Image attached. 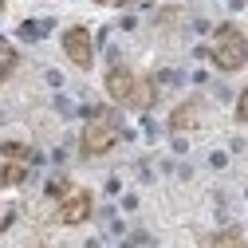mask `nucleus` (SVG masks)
<instances>
[{
    "label": "nucleus",
    "instance_id": "1",
    "mask_svg": "<svg viewBox=\"0 0 248 248\" xmlns=\"http://www.w3.org/2000/svg\"><path fill=\"white\" fill-rule=\"evenodd\" d=\"M107 87V99L118 103V107H130V110H150L154 103H158V87H154V79L130 71L126 63H114L103 79Z\"/></svg>",
    "mask_w": 248,
    "mask_h": 248
},
{
    "label": "nucleus",
    "instance_id": "2",
    "mask_svg": "<svg viewBox=\"0 0 248 248\" xmlns=\"http://www.w3.org/2000/svg\"><path fill=\"white\" fill-rule=\"evenodd\" d=\"M209 59L217 71H244L248 67V32L240 24H217V32L209 40Z\"/></svg>",
    "mask_w": 248,
    "mask_h": 248
},
{
    "label": "nucleus",
    "instance_id": "3",
    "mask_svg": "<svg viewBox=\"0 0 248 248\" xmlns=\"http://www.w3.org/2000/svg\"><path fill=\"white\" fill-rule=\"evenodd\" d=\"M122 138V122L114 110H95L87 122H83V134H79V154L83 158H103V154H110Z\"/></svg>",
    "mask_w": 248,
    "mask_h": 248
},
{
    "label": "nucleus",
    "instance_id": "4",
    "mask_svg": "<svg viewBox=\"0 0 248 248\" xmlns=\"http://www.w3.org/2000/svg\"><path fill=\"white\" fill-rule=\"evenodd\" d=\"M59 47H63V55L75 63V71H91L95 67V40H91V32L83 24H71L63 36H59Z\"/></svg>",
    "mask_w": 248,
    "mask_h": 248
},
{
    "label": "nucleus",
    "instance_id": "5",
    "mask_svg": "<svg viewBox=\"0 0 248 248\" xmlns=\"http://www.w3.org/2000/svg\"><path fill=\"white\" fill-rule=\"evenodd\" d=\"M91 213H95V193L91 189H67L63 197H59V205H55V221L75 229V225L91 221Z\"/></svg>",
    "mask_w": 248,
    "mask_h": 248
},
{
    "label": "nucleus",
    "instance_id": "6",
    "mask_svg": "<svg viewBox=\"0 0 248 248\" xmlns=\"http://www.w3.org/2000/svg\"><path fill=\"white\" fill-rule=\"evenodd\" d=\"M201 114H205V103H201V99H185V103L173 107V114H170V130H173V134L197 130V126H201Z\"/></svg>",
    "mask_w": 248,
    "mask_h": 248
},
{
    "label": "nucleus",
    "instance_id": "7",
    "mask_svg": "<svg viewBox=\"0 0 248 248\" xmlns=\"http://www.w3.org/2000/svg\"><path fill=\"white\" fill-rule=\"evenodd\" d=\"M197 248H248V240H244V232H240V229H221V232L205 236Z\"/></svg>",
    "mask_w": 248,
    "mask_h": 248
},
{
    "label": "nucleus",
    "instance_id": "8",
    "mask_svg": "<svg viewBox=\"0 0 248 248\" xmlns=\"http://www.w3.org/2000/svg\"><path fill=\"white\" fill-rule=\"evenodd\" d=\"M24 181H28V162H4V170H0V185L12 189V185H24Z\"/></svg>",
    "mask_w": 248,
    "mask_h": 248
},
{
    "label": "nucleus",
    "instance_id": "9",
    "mask_svg": "<svg viewBox=\"0 0 248 248\" xmlns=\"http://www.w3.org/2000/svg\"><path fill=\"white\" fill-rule=\"evenodd\" d=\"M16 67H20V51L12 44H0V83H8Z\"/></svg>",
    "mask_w": 248,
    "mask_h": 248
},
{
    "label": "nucleus",
    "instance_id": "10",
    "mask_svg": "<svg viewBox=\"0 0 248 248\" xmlns=\"http://www.w3.org/2000/svg\"><path fill=\"white\" fill-rule=\"evenodd\" d=\"M236 122H248V83H244V91H240V99H236Z\"/></svg>",
    "mask_w": 248,
    "mask_h": 248
},
{
    "label": "nucleus",
    "instance_id": "11",
    "mask_svg": "<svg viewBox=\"0 0 248 248\" xmlns=\"http://www.w3.org/2000/svg\"><path fill=\"white\" fill-rule=\"evenodd\" d=\"M118 4H142V0H118Z\"/></svg>",
    "mask_w": 248,
    "mask_h": 248
},
{
    "label": "nucleus",
    "instance_id": "12",
    "mask_svg": "<svg viewBox=\"0 0 248 248\" xmlns=\"http://www.w3.org/2000/svg\"><path fill=\"white\" fill-rule=\"evenodd\" d=\"M0 232H4V213H0Z\"/></svg>",
    "mask_w": 248,
    "mask_h": 248
},
{
    "label": "nucleus",
    "instance_id": "13",
    "mask_svg": "<svg viewBox=\"0 0 248 248\" xmlns=\"http://www.w3.org/2000/svg\"><path fill=\"white\" fill-rule=\"evenodd\" d=\"M4 4H8V0H0V8H4Z\"/></svg>",
    "mask_w": 248,
    "mask_h": 248
}]
</instances>
